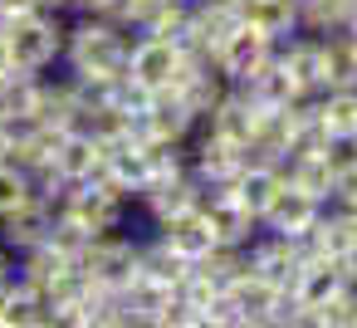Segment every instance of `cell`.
I'll return each instance as SVG.
<instances>
[{
	"mask_svg": "<svg viewBox=\"0 0 357 328\" xmlns=\"http://www.w3.org/2000/svg\"><path fill=\"white\" fill-rule=\"evenodd\" d=\"M308 103L323 137H357V89H323Z\"/></svg>",
	"mask_w": 357,
	"mask_h": 328,
	"instance_id": "obj_23",
	"label": "cell"
},
{
	"mask_svg": "<svg viewBox=\"0 0 357 328\" xmlns=\"http://www.w3.org/2000/svg\"><path fill=\"white\" fill-rule=\"evenodd\" d=\"M50 225H54V201H50V196H30V201L15 206L10 216H0V240H6V245L20 255V250L45 245Z\"/></svg>",
	"mask_w": 357,
	"mask_h": 328,
	"instance_id": "obj_18",
	"label": "cell"
},
{
	"mask_svg": "<svg viewBox=\"0 0 357 328\" xmlns=\"http://www.w3.org/2000/svg\"><path fill=\"white\" fill-rule=\"evenodd\" d=\"M64 30H69V15H59V10H25V15L0 20V40H6L10 64L20 74H50V69H59V59H64Z\"/></svg>",
	"mask_w": 357,
	"mask_h": 328,
	"instance_id": "obj_2",
	"label": "cell"
},
{
	"mask_svg": "<svg viewBox=\"0 0 357 328\" xmlns=\"http://www.w3.org/2000/svg\"><path fill=\"white\" fill-rule=\"evenodd\" d=\"M25 10H50V0H0V20L25 15Z\"/></svg>",
	"mask_w": 357,
	"mask_h": 328,
	"instance_id": "obj_30",
	"label": "cell"
},
{
	"mask_svg": "<svg viewBox=\"0 0 357 328\" xmlns=\"http://www.w3.org/2000/svg\"><path fill=\"white\" fill-rule=\"evenodd\" d=\"M342 274H347V284H357V245L342 255Z\"/></svg>",
	"mask_w": 357,
	"mask_h": 328,
	"instance_id": "obj_32",
	"label": "cell"
},
{
	"mask_svg": "<svg viewBox=\"0 0 357 328\" xmlns=\"http://www.w3.org/2000/svg\"><path fill=\"white\" fill-rule=\"evenodd\" d=\"M225 186H230L255 216H264V206H269V201L279 196V186H284V162H274V157H255V152H250V157L240 162V172H235Z\"/></svg>",
	"mask_w": 357,
	"mask_h": 328,
	"instance_id": "obj_16",
	"label": "cell"
},
{
	"mask_svg": "<svg viewBox=\"0 0 357 328\" xmlns=\"http://www.w3.org/2000/svg\"><path fill=\"white\" fill-rule=\"evenodd\" d=\"M347 40H352V50H357V20H352V30H347Z\"/></svg>",
	"mask_w": 357,
	"mask_h": 328,
	"instance_id": "obj_33",
	"label": "cell"
},
{
	"mask_svg": "<svg viewBox=\"0 0 357 328\" xmlns=\"http://www.w3.org/2000/svg\"><path fill=\"white\" fill-rule=\"evenodd\" d=\"M313 255H328V260H342L352 245H357V216L342 211V206H323V216L313 221V230L303 235Z\"/></svg>",
	"mask_w": 357,
	"mask_h": 328,
	"instance_id": "obj_22",
	"label": "cell"
},
{
	"mask_svg": "<svg viewBox=\"0 0 357 328\" xmlns=\"http://www.w3.org/2000/svg\"><path fill=\"white\" fill-rule=\"evenodd\" d=\"M137 274H147V279H157V284H167V289H181L186 274H191V260L176 255L162 235H152V240L137 245Z\"/></svg>",
	"mask_w": 357,
	"mask_h": 328,
	"instance_id": "obj_24",
	"label": "cell"
},
{
	"mask_svg": "<svg viewBox=\"0 0 357 328\" xmlns=\"http://www.w3.org/2000/svg\"><path fill=\"white\" fill-rule=\"evenodd\" d=\"M196 128H201V118L181 103L176 89L152 94L147 108H142V118H137V133H142V137H152V142H176V147H186V142L196 137Z\"/></svg>",
	"mask_w": 357,
	"mask_h": 328,
	"instance_id": "obj_8",
	"label": "cell"
},
{
	"mask_svg": "<svg viewBox=\"0 0 357 328\" xmlns=\"http://www.w3.org/2000/svg\"><path fill=\"white\" fill-rule=\"evenodd\" d=\"M245 157H250V152H240V147L225 142V137H215L211 128H196V137L186 142V167L206 181V191H211V186H225V181L240 172Z\"/></svg>",
	"mask_w": 357,
	"mask_h": 328,
	"instance_id": "obj_12",
	"label": "cell"
},
{
	"mask_svg": "<svg viewBox=\"0 0 357 328\" xmlns=\"http://www.w3.org/2000/svg\"><path fill=\"white\" fill-rule=\"evenodd\" d=\"M279 59H284V69L298 79V89L308 98L328 89V79H323V35H308V30L284 35L279 40Z\"/></svg>",
	"mask_w": 357,
	"mask_h": 328,
	"instance_id": "obj_17",
	"label": "cell"
},
{
	"mask_svg": "<svg viewBox=\"0 0 357 328\" xmlns=\"http://www.w3.org/2000/svg\"><path fill=\"white\" fill-rule=\"evenodd\" d=\"M152 230H157V235H162V240H167L176 255H186L191 264H196V260H201L211 245H220L201 206H191V211H181V216H167V221H157Z\"/></svg>",
	"mask_w": 357,
	"mask_h": 328,
	"instance_id": "obj_20",
	"label": "cell"
},
{
	"mask_svg": "<svg viewBox=\"0 0 357 328\" xmlns=\"http://www.w3.org/2000/svg\"><path fill=\"white\" fill-rule=\"evenodd\" d=\"M235 89H245L255 108H284V103H298V98H308V94L298 89V79L284 69L279 50H274V59H269V64H264L255 79H245V84H235Z\"/></svg>",
	"mask_w": 357,
	"mask_h": 328,
	"instance_id": "obj_21",
	"label": "cell"
},
{
	"mask_svg": "<svg viewBox=\"0 0 357 328\" xmlns=\"http://www.w3.org/2000/svg\"><path fill=\"white\" fill-rule=\"evenodd\" d=\"M191 64V50L181 40H167V35H132L128 45V79L142 89V94H162V89H176L181 69Z\"/></svg>",
	"mask_w": 357,
	"mask_h": 328,
	"instance_id": "obj_3",
	"label": "cell"
},
{
	"mask_svg": "<svg viewBox=\"0 0 357 328\" xmlns=\"http://www.w3.org/2000/svg\"><path fill=\"white\" fill-rule=\"evenodd\" d=\"M255 123H259V108L250 103V94H245V89H235V84H230V94L211 108V118H206L201 128H211L215 137L235 142L240 152H250V147H255Z\"/></svg>",
	"mask_w": 357,
	"mask_h": 328,
	"instance_id": "obj_15",
	"label": "cell"
},
{
	"mask_svg": "<svg viewBox=\"0 0 357 328\" xmlns=\"http://www.w3.org/2000/svg\"><path fill=\"white\" fill-rule=\"evenodd\" d=\"M201 211H206V221H211V230H215L220 245H250V240L259 235V216H255L230 186H211V191L201 196Z\"/></svg>",
	"mask_w": 357,
	"mask_h": 328,
	"instance_id": "obj_11",
	"label": "cell"
},
{
	"mask_svg": "<svg viewBox=\"0 0 357 328\" xmlns=\"http://www.w3.org/2000/svg\"><path fill=\"white\" fill-rule=\"evenodd\" d=\"M30 196H40L35 177H30L25 167H15V162H0V216H10V211L25 206Z\"/></svg>",
	"mask_w": 357,
	"mask_h": 328,
	"instance_id": "obj_28",
	"label": "cell"
},
{
	"mask_svg": "<svg viewBox=\"0 0 357 328\" xmlns=\"http://www.w3.org/2000/svg\"><path fill=\"white\" fill-rule=\"evenodd\" d=\"M118 0H50V10L59 15H113Z\"/></svg>",
	"mask_w": 357,
	"mask_h": 328,
	"instance_id": "obj_29",
	"label": "cell"
},
{
	"mask_svg": "<svg viewBox=\"0 0 357 328\" xmlns=\"http://www.w3.org/2000/svg\"><path fill=\"white\" fill-rule=\"evenodd\" d=\"M274 50H279V40H269L264 30H255V25H235L220 45H215V54H211V64L230 79V84H245V79H255L269 59H274Z\"/></svg>",
	"mask_w": 357,
	"mask_h": 328,
	"instance_id": "obj_7",
	"label": "cell"
},
{
	"mask_svg": "<svg viewBox=\"0 0 357 328\" xmlns=\"http://www.w3.org/2000/svg\"><path fill=\"white\" fill-rule=\"evenodd\" d=\"M323 216V201L318 196H308V191H298V186H279V196L264 206V216H259V230H269V235H294V240H303L308 230H313V221Z\"/></svg>",
	"mask_w": 357,
	"mask_h": 328,
	"instance_id": "obj_13",
	"label": "cell"
},
{
	"mask_svg": "<svg viewBox=\"0 0 357 328\" xmlns=\"http://www.w3.org/2000/svg\"><path fill=\"white\" fill-rule=\"evenodd\" d=\"M137 245L128 230H108V235H93L79 255V264L89 269V279L98 289H128L132 274H137Z\"/></svg>",
	"mask_w": 357,
	"mask_h": 328,
	"instance_id": "obj_6",
	"label": "cell"
},
{
	"mask_svg": "<svg viewBox=\"0 0 357 328\" xmlns=\"http://www.w3.org/2000/svg\"><path fill=\"white\" fill-rule=\"evenodd\" d=\"M357 20V0H298V30L308 35H342Z\"/></svg>",
	"mask_w": 357,
	"mask_h": 328,
	"instance_id": "obj_26",
	"label": "cell"
},
{
	"mask_svg": "<svg viewBox=\"0 0 357 328\" xmlns=\"http://www.w3.org/2000/svg\"><path fill=\"white\" fill-rule=\"evenodd\" d=\"M240 25V10H235V0H191V20H186V50L191 54H215V45Z\"/></svg>",
	"mask_w": 357,
	"mask_h": 328,
	"instance_id": "obj_14",
	"label": "cell"
},
{
	"mask_svg": "<svg viewBox=\"0 0 357 328\" xmlns=\"http://www.w3.org/2000/svg\"><path fill=\"white\" fill-rule=\"evenodd\" d=\"M323 79L328 89H357V50L342 35H323Z\"/></svg>",
	"mask_w": 357,
	"mask_h": 328,
	"instance_id": "obj_27",
	"label": "cell"
},
{
	"mask_svg": "<svg viewBox=\"0 0 357 328\" xmlns=\"http://www.w3.org/2000/svg\"><path fill=\"white\" fill-rule=\"evenodd\" d=\"M323 147H328V142H323ZM323 147H298V152L284 162V181L298 186V191H308V196H318L323 206H333V196H337V172H333V162H328Z\"/></svg>",
	"mask_w": 357,
	"mask_h": 328,
	"instance_id": "obj_19",
	"label": "cell"
},
{
	"mask_svg": "<svg viewBox=\"0 0 357 328\" xmlns=\"http://www.w3.org/2000/svg\"><path fill=\"white\" fill-rule=\"evenodd\" d=\"M10 274H15V250H10L6 240H0V289L10 284Z\"/></svg>",
	"mask_w": 357,
	"mask_h": 328,
	"instance_id": "obj_31",
	"label": "cell"
},
{
	"mask_svg": "<svg viewBox=\"0 0 357 328\" xmlns=\"http://www.w3.org/2000/svg\"><path fill=\"white\" fill-rule=\"evenodd\" d=\"M54 211L69 221V225H79L89 240L93 235H108V230H123V221H128V211H132V201H123V196H113L103 181H79V186H64L59 191V201H54Z\"/></svg>",
	"mask_w": 357,
	"mask_h": 328,
	"instance_id": "obj_4",
	"label": "cell"
},
{
	"mask_svg": "<svg viewBox=\"0 0 357 328\" xmlns=\"http://www.w3.org/2000/svg\"><path fill=\"white\" fill-rule=\"evenodd\" d=\"M342 289H347L342 260H328V255H313L308 250V260H303V269H298V279L289 289V299H294V328H313L318 308L333 304Z\"/></svg>",
	"mask_w": 357,
	"mask_h": 328,
	"instance_id": "obj_5",
	"label": "cell"
},
{
	"mask_svg": "<svg viewBox=\"0 0 357 328\" xmlns=\"http://www.w3.org/2000/svg\"><path fill=\"white\" fill-rule=\"evenodd\" d=\"M303 260H308V240L269 235V230H259V235L250 240V269H255V274H264V279H269V284H279V289H294V279H298Z\"/></svg>",
	"mask_w": 357,
	"mask_h": 328,
	"instance_id": "obj_9",
	"label": "cell"
},
{
	"mask_svg": "<svg viewBox=\"0 0 357 328\" xmlns=\"http://www.w3.org/2000/svg\"><path fill=\"white\" fill-rule=\"evenodd\" d=\"M235 10L245 25L264 30L269 40H284L298 30V0H235Z\"/></svg>",
	"mask_w": 357,
	"mask_h": 328,
	"instance_id": "obj_25",
	"label": "cell"
},
{
	"mask_svg": "<svg viewBox=\"0 0 357 328\" xmlns=\"http://www.w3.org/2000/svg\"><path fill=\"white\" fill-rule=\"evenodd\" d=\"M128 45H132V35L113 15H69L59 69L74 74L79 84L118 79V74H128Z\"/></svg>",
	"mask_w": 357,
	"mask_h": 328,
	"instance_id": "obj_1",
	"label": "cell"
},
{
	"mask_svg": "<svg viewBox=\"0 0 357 328\" xmlns=\"http://www.w3.org/2000/svg\"><path fill=\"white\" fill-rule=\"evenodd\" d=\"M201 196H206V181H201L191 167H176V172L157 177V181L137 196V206H142V211H147V221L157 225V221H167V216H181V211L201 206Z\"/></svg>",
	"mask_w": 357,
	"mask_h": 328,
	"instance_id": "obj_10",
	"label": "cell"
}]
</instances>
